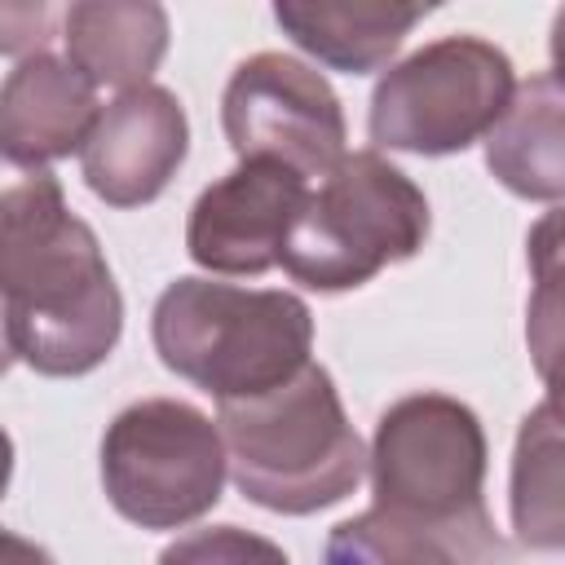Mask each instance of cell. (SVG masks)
<instances>
[{"instance_id": "1", "label": "cell", "mask_w": 565, "mask_h": 565, "mask_svg": "<svg viewBox=\"0 0 565 565\" xmlns=\"http://www.w3.org/2000/svg\"><path fill=\"white\" fill-rule=\"evenodd\" d=\"M0 296L9 358L35 375H88L119 344L124 296L53 172L0 194Z\"/></svg>"}, {"instance_id": "2", "label": "cell", "mask_w": 565, "mask_h": 565, "mask_svg": "<svg viewBox=\"0 0 565 565\" xmlns=\"http://www.w3.org/2000/svg\"><path fill=\"white\" fill-rule=\"evenodd\" d=\"M216 424L243 499L282 516H309L349 499L366 472L362 437L331 371L318 362L260 397L221 402Z\"/></svg>"}, {"instance_id": "3", "label": "cell", "mask_w": 565, "mask_h": 565, "mask_svg": "<svg viewBox=\"0 0 565 565\" xmlns=\"http://www.w3.org/2000/svg\"><path fill=\"white\" fill-rule=\"evenodd\" d=\"M150 340L172 375L216 402H243L309 366L313 313L291 291L177 278L154 300Z\"/></svg>"}, {"instance_id": "4", "label": "cell", "mask_w": 565, "mask_h": 565, "mask_svg": "<svg viewBox=\"0 0 565 565\" xmlns=\"http://www.w3.org/2000/svg\"><path fill=\"white\" fill-rule=\"evenodd\" d=\"M428 225L424 190L384 154L353 150L309 190L282 247V269L313 291H353L380 269L411 260Z\"/></svg>"}, {"instance_id": "5", "label": "cell", "mask_w": 565, "mask_h": 565, "mask_svg": "<svg viewBox=\"0 0 565 565\" xmlns=\"http://www.w3.org/2000/svg\"><path fill=\"white\" fill-rule=\"evenodd\" d=\"M230 450L221 424L177 397L124 406L102 437V486L110 508L141 530H181L221 503Z\"/></svg>"}, {"instance_id": "6", "label": "cell", "mask_w": 565, "mask_h": 565, "mask_svg": "<svg viewBox=\"0 0 565 565\" xmlns=\"http://www.w3.org/2000/svg\"><path fill=\"white\" fill-rule=\"evenodd\" d=\"M516 93L512 57L481 35H441L397 66L371 93V141L424 159L459 154L481 141Z\"/></svg>"}, {"instance_id": "7", "label": "cell", "mask_w": 565, "mask_h": 565, "mask_svg": "<svg viewBox=\"0 0 565 565\" xmlns=\"http://www.w3.org/2000/svg\"><path fill=\"white\" fill-rule=\"evenodd\" d=\"M375 508L406 516H459L481 508L486 433L472 406L450 393H411L393 402L366 455Z\"/></svg>"}, {"instance_id": "8", "label": "cell", "mask_w": 565, "mask_h": 565, "mask_svg": "<svg viewBox=\"0 0 565 565\" xmlns=\"http://www.w3.org/2000/svg\"><path fill=\"white\" fill-rule=\"evenodd\" d=\"M221 128L238 163L274 159L305 181L327 177L349 141L335 88L291 53H256L234 66L221 93Z\"/></svg>"}, {"instance_id": "9", "label": "cell", "mask_w": 565, "mask_h": 565, "mask_svg": "<svg viewBox=\"0 0 565 565\" xmlns=\"http://www.w3.org/2000/svg\"><path fill=\"white\" fill-rule=\"evenodd\" d=\"M305 203L309 185L300 172L274 159H243L194 199L185 252L207 274L260 278L265 269L282 265V247Z\"/></svg>"}, {"instance_id": "10", "label": "cell", "mask_w": 565, "mask_h": 565, "mask_svg": "<svg viewBox=\"0 0 565 565\" xmlns=\"http://www.w3.org/2000/svg\"><path fill=\"white\" fill-rule=\"evenodd\" d=\"M190 150V119L163 84L128 88L106 102L88 146L79 150V168L88 190L110 207L154 203Z\"/></svg>"}, {"instance_id": "11", "label": "cell", "mask_w": 565, "mask_h": 565, "mask_svg": "<svg viewBox=\"0 0 565 565\" xmlns=\"http://www.w3.org/2000/svg\"><path fill=\"white\" fill-rule=\"evenodd\" d=\"M97 84L49 49H35L13 62L0 88V150L13 168L49 172L53 159H66L88 146L102 119Z\"/></svg>"}, {"instance_id": "12", "label": "cell", "mask_w": 565, "mask_h": 565, "mask_svg": "<svg viewBox=\"0 0 565 565\" xmlns=\"http://www.w3.org/2000/svg\"><path fill=\"white\" fill-rule=\"evenodd\" d=\"M322 565H508V543L486 503L459 516L366 508L327 534Z\"/></svg>"}, {"instance_id": "13", "label": "cell", "mask_w": 565, "mask_h": 565, "mask_svg": "<svg viewBox=\"0 0 565 565\" xmlns=\"http://www.w3.org/2000/svg\"><path fill=\"white\" fill-rule=\"evenodd\" d=\"M433 4L406 0H278L274 22L282 35L344 75H371L388 66L415 22H424Z\"/></svg>"}, {"instance_id": "14", "label": "cell", "mask_w": 565, "mask_h": 565, "mask_svg": "<svg viewBox=\"0 0 565 565\" xmlns=\"http://www.w3.org/2000/svg\"><path fill=\"white\" fill-rule=\"evenodd\" d=\"M486 168L503 190L534 203L565 199V84L530 75L486 132Z\"/></svg>"}, {"instance_id": "15", "label": "cell", "mask_w": 565, "mask_h": 565, "mask_svg": "<svg viewBox=\"0 0 565 565\" xmlns=\"http://www.w3.org/2000/svg\"><path fill=\"white\" fill-rule=\"evenodd\" d=\"M62 40L97 88H146L168 53V9L154 0H79L66 9Z\"/></svg>"}, {"instance_id": "16", "label": "cell", "mask_w": 565, "mask_h": 565, "mask_svg": "<svg viewBox=\"0 0 565 565\" xmlns=\"http://www.w3.org/2000/svg\"><path fill=\"white\" fill-rule=\"evenodd\" d=\"M508 512L525 547L565 552V411L547 397L516 428Z\"/></svg>"}, {"instance_id": "17", "label": "cell", "mask_w": 565, "mask_h": 565, "mask_svg": "<svg viewBox=\"0 0 565 565\" xmlns=\"http://www.w3.org/2000/svg\"><path fill=\"white\" fill-rule=\"evenodd\" d=\"M534 291L525 305V335L530 331H552L565 322V207L543 212L525 238Z\"/></svg>"}, {"instance_id": "18", "label": "cell", "mask_w": 565, "mask_h": 565, "mask_svg": "<svg viewBox=\"0 0 565 565\" xmlns=\"http://www.w3.org/2000/svg\"><path fill=\"white\" fill-rule=\"evenodd\" d=\"M159 565H291V561L265 534H252L243 525H207L168 543L159 552Z\"/></svg>"}, {"instance_id": "19", "label": "cell", "mask_w": 565, "mask_h": 565, "mask_svg": "<svg viewBox=\"0 0 565 565\" xmlns=\"http://www.w3.org/2000/svg\"><path fill=\"white\" fill-rule=\"evenodd\" d=\"M525 344H530V362H534L539 380L547 384V402L565 411V322L552 331L525 335Z\"/></svg>"}, {"instance_id": "20", "label": "cell", "mask_w": 565, "mask_h": 565, "mask_svg": "<svg viewBox=\"0 0 565 565\" xmlns=\"http://www.w3.org/2000/svg\"><path fill=\"white\" fill-rule=\"evenodd\" d=\"M4 565H53V556L40 543H26L22 534L4 530Z\"/></svg>"}, {"instance_id": "21", "label": "cell", "mask_w": 565, "mask_h": 565, "mask_svg": "<svg viewBox=\"0 0 565 565\" xmlns=\"http://www.w3.org/2000/svg\"><path fill=\"white\" fill-rule=\"evenodd\" d=\"M552 75L565 84V4L552 18Z\"/></svg>"}]
</instances>
